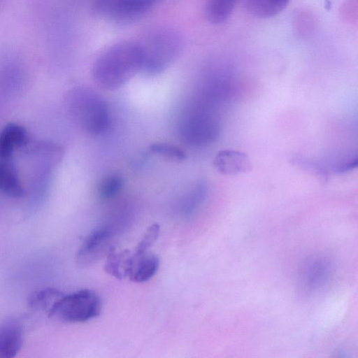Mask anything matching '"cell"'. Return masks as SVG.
<instances>
[{
	"label": "cell",
	"mask_w": 358,
	"mask_h": 358,
	"mask_svg": "<svg viewBox=\"0 0 358 358\" xmlns=\"http://www.w3.org/2000/svg\"><path fill=\"white\" fill-rule=\"evenodd\" d=\"M142 55L138 42L122 41L103 51L94 61L92 76L101 88L119 89L141 71Z\"/></svg>",
	"instance_id": "6da1fadb"
},
{
	"label": "cell",
	"mask_w": 358,
	"mask_h": 358,
	"mask_svg": "<svg viewBox=\"0 0 358 358\" xmlns=\"http://www.w3.org/2000/svg\"><path fill=\"white\" fill-rule=\"evenodd\" d=\"M142 55L141 71L148 76L164 71L180 55L182 40L169 28H159L148 32L138 41Z\"/></svg>",
	"instance_id": "7a4b0ae2"
},
{
	"label": "cell",
	"mask_w": 358,
	"mask_h": 358,
	"mask_svg": "<svg viewBox=\"0 0 358 358\" xmlns=\"http://www.w3.org/2000/svg\"><path fill=\"white\" fill-rule=\"evenodd\" d=\"M69 104L73 119L85 132L100 136L108 131L110 124L108 105L93 89H74L69 96Z\"/></svg>",
	"instance_id": "3957f363"
},
{
	"label": "cell",
	"mask_w": 358,
	"mask_h": 358,
	"mask_svg": "<svg viewBox=\"0 0 358 358\" xmlns=\"http://www.w3.org/2000/svg\"><path fill=\"white\" fill-rule=\"evenodd\" d=\"M220 130L215 107L197 100L179 125V134L186 144L202 147L216 141Z\"/></svg>",
	"instance_id": "277c9868"
},
{
	"label": "cell",
	"mask_w": 358,
	"mask_h": 358,
	"mask_svg": "<svg viewBox=\"0 0 358 358\" xmlns=\"http://www.w3.org/2000/svg\"><path fill=\"white\" fill-rule=\"evenodd\" d=\"M99 296L90 289H82L63 294L54 304L48 315L66 322H84L97 317L101 310Z\"/></svg>",
	"instance_id": "5b68a950"
},
{
	"label": "cell",
	"mask_w": 358,
	"mask_h": 358,
	"mask_svg": "<svg viewBox=\"0 0 358 358\" xmlns=\"http://www.w3.org/2000/svg\"><path fill=\"white\" fill-rule=\"evenodd\" d=\"M156 0H92V10L97 17L119 24L138 20L155 6Z\"/></svg>",
	"instance_id": "8992f818"
},
{
	"label": "cell",
	"mask_w": 358,
	"mask_h": 358,
	"mask_svg": "<svg viewBox=\"0 0 358 358\" xmlns=\"http://www.w3.org/2000/svg\"><path fill=\"white\" fill-rule=\"evenodd\" d=\"M114 230L111 225H104L92 230L83 240L76 261L82 266H91L99 262L115 248L113 245Z\"/></svg>",
	"instance_id": "52a82bcc"
},
{
	"label": "cell",
	"mask_w": 358,
	"mask_h": 358,
	"mask_svg": "<svg viewBox=\"0 0 358 358\" xmlns=\"http://www.w3.org/2000/svg\"><path fill=\"white\" fill-rule=\"evenodd\" d=\"M333 272V264L329 258L315 256L308 259L300 272L302 289L310 293L322 288L329 280Z\"/></svg>",
	"instance_id": "ba28073f"
},
{
	"label": "cell",
	"mask_w": 358,
	"mask_h": 358,
	"mask_svg": "<svg viewBox=\"0 0 358 358\" xmlns=\"http://www.w3.org/2000/svg\"><path fill=\"white\" fill-rule=\"evenodd\" d=\"M24 330L16 319H6L0 322V358L15 357L20 350Z\"/></svg>",
	"instance_id": "9c48e42d"
},
{
	"label": "cell",
	"mask_w": 358,
	"mask_h": 358,
	"mask_svg": "<svg viewBox=\"0 0 358 358\" xmlns=\"http://www.w3.org/2000/svg\"><path fill=\"white\" fill-rule=\"evenodd\" d=\"M213 165L217 171L226 176L246 173L252 170L249 157L245 153L234 150L219 151L214 158Z\"/></svg>",
	"instance_id": "30bf717a"
},
{
	"label": "cell",
	"mask_w": 358,
	"mask_h": 358,
	"mask_svg": "<svg viewBox=\"0 0 358 358\" xmlns=\"http://www.w3.org/2000/svg\"><path fill=\"white\" fill-rule=\"evenodd\" d=\"M133 254L134 259L128 278L134 282L148 281L158 270L159 257L148 252L141 255H136L134 252Z\"/></svg>",
	"instance_id": "8fae6325"
},
{
	"label": "cell",
	"mask_w": 358,
	"mask_h": 358,
	"mask_svg": "<svg viewBox=\"0 0 358 358\" xmlns=\"http://www.w3.org/2000/svg\"><path fill=\"white\" fill-rule=\"evenodd\" d=\"M133 259L134 254L129 250L113 248L106 257L104 270L118 280L128 278Z\"/></svg>",
	"instance_id": "7c38bea8"
},
{
	"label": "cell",
	"mask_w": 358,
	"mask_h": 358,
	"mask_svg": "<svg viewBox=\"0 0 358 358\" xmlns=\"http://www.w3.org/2000/svg\"><path fill=\"white\" fill-rule=\"evenodd\" d=\"M0 190L13 198H21L24 194L15 168L9 158H0Z\"/></svg>",
	"instance_id": "4fadbf2b"
},
{
	"label": "cell",
	"mask_w": 358,
	"mask_h": 358,
	"mask_svg": "<svg viewBox=\"0 0 358 358\" xmlns=\"http://www.w3.org/2000/svg\"><path fill=\"white\" fill-rule=\"evenodd\" d=\"M27 137L22 126L7 124L0 132V158H9L15 148L26 144Z\"/></svg>",
	"instance_id": "5bb4252c"
},
{
	"label": "cell",
	"mask_w": 358,
	"mask_h": 358,
	"mask_svg": "<svg viewBox=\"0 0 358 358\" xmlns=\"http://www.w3.org/2000/svg\"><path fill=\"white\" fill-rule=\"evenodd\" d=\"M207 192V185L204 182L195 184L180 201V214L185 218L192 216L205 201Z\"/></svg>",
	"instance_id": "9a60e30c"
},
{
	"label": "cell",
	"mask_w": 358,
	"mask_h": 358,
	"mask_svg": "<svg viewBox=\"0 0 358 358\" xmlns=\"http://www.w3.org/2000/svg\"><path fill=\"white\" fill-rule=\"evenodd\" d=\"M289 2V0H245V6L253 16L268 18L282 12Z\"/></svg>",
	"instance_id": "2e32d148"
},
{
	"label": "cell",
	"mask_w": 358,
	"mask_h": 358,
	"mask_svg": "<svg viewBox=\"0 0 358 358\" xmlns=\"http://www.w3.org/2000/svg\"><path fill=\"white\" fill-rule=\"evenodd\" d=\"M238 0H206L205 13L213 24H221L228 20Z\"/></svg>",
	"instance_id": "e0dca14e"
},
{
	"label": "cell",
	"mask_w": 358,
	"mask_h": 358,
	"mask_svg": "<svg viewBox=\"0 0 358 358\" xmlns=\"http://www.w3.org/2000/svg\"><path fill=\"white\" fill-rule=\"evenodd\" d=\"M64 294L54 288H44L33 292L28 299L29 306L36 310L50 312L56 301Z\"/></svg>",
	"instance_id": "ac0fdd59"
},
{
	"label": "cell",
	"mask_w": 358,
	"mask_h": 358,
	"mask_svg": "<svg viewBox=\"0 0 358 358\" xmlns=\"http://www.w3.org/2000/svg\"><path fill=\"white\" fill-rule=\"evenodd\" d=\"M124 185L122 178L116 173L110 174L103 178L96 188L98 196L103 200L115 198L122 190Z\"/></svg>",
	"instance_id": "d6986e66"
},
{
	"label": "cell",
	"mask_w": 358,
	"mask_h": 358,
	"mask_svg": "<svg viewBox=\"0 0 358 358\" xmlns=\"http://www.w3.org/2000/svg\"><path fill=\"white\" fill-rule=\"evenodd\" d=\"M291 164L324 182L327 180L328 170L318 161L305 157L295 156L291 159Z\"/></svg>",
	"instance_id": "ffe728a7"
},
{
	"label": "cell",
	"mask_w": 358,
	"mask_h": 358,
	"mask_svg": "<svg viewBox=\"0 0 358 358\" xmlns=\"http://www.w3.org/2000/svg\"><path fill=\"white\" fill-rule=\"evenodd\" d=\"M150 152L174 162H181L186 157L185 152L180 147L168 143H155L149 146Z\"/></svg>",
	"instance_id": "44dd1931"
},
{
	"label": "cell",
	"mask_w": 358,
	"mask_h": 358,
	"mask_svg": "<svg viewBox=\"0 0 358 358\" xmlns=\"http://www.w3.org/2000/svg\"><path fill=\"white\" fill-rule=\"evenodd\" d=\"M160 232V226L157 223L152 224L145 231L141 239L138 243L134 252L141 255L148 252L157 240Z\"/></svg>",
	"instance_id": "7402d4cb"
},
{
	"label": "cell",
	"mask_w": 358,
	"mask_h": 358,
	"mask_svg": "<svg viewBox=\"0 0 358 358\" xmlns=\"http://www.w3.org/2000/svg\"><path fill=\"white\" fill-rule=\"evenodd\" d=\"M357 156L344 157L333 166V171L336 173H343L351 171L357 166Z\"/></svg>",
	"instance_id": "603a6c76"
}]
</instances>
